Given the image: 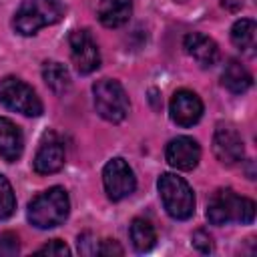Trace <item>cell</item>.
Segmentation results:
<instances>
[{
    "instance_id": "obj_25",
    "label": "cell",
    "mask_w": 257,
    "mask_h": 257,
    "mask_svg": "<svg viewBox=\"0 0 257 257\" xmlns=\"http://www.w3.org/2000/svg\"><path fill=\"white\" fill-rule=\"evenodd\" d=\"M98 253L100 255H122V247L114 241V239H104V241H100V245H98Z\"/></svg>"
},
{
    "instance_id": "obj_6",
    "label": "cell",
    "mask_w": 257,
    "mask_h": 257,
    "mask_svg": "<svg viewBox=\"0 0 257 257\" xmlns=\"http://www.w3.org/2000/svg\"><path fill=\"white\" fill-rule=\"evenodd\" d=\"M0 102L6 108L22 112L26 116L42 114V102L36 96L34 88L16 76H6L0 82Z\"/></svg>"
},
{
    "instance_id": "obj_2",
    "label": "cell",
    "mask_w": 257,
    "mask_h": 257,
    "mask_svg": "<svg viewBox=\"0 0 257 257\" xmlns=\"http://www.w3.org/2000/svg\"><path fill=\"white\" fill-rule=\"evenodd\" d=\"M207 219L213 225H249L255 219V203L247 197H239L233 189H219L207 203Z\"/></svg>"
},
{
    "instance_id": "obj_10",
    "label": "cell",
    "mask_w": 257,
    "mask_h": 257,
    "mask_svg": "<svg viewBox=\"0 0 257 257\" xmlns=\"http://www.w3.org/2000/svg\"><path fill=\"white\" fill-rule=\"evenodd\" d=\"M32 167L38 175H52L64 167V145L56 133H46L42 137Z\"/></svg>"
},
{
    "instance_id": "obj_8",
    "label": "cell",
    "mask_w": 257,
    "mask_h": 257,
    "mask_svg": "<svg viewBox=\"0 0 257 257\" xmlns=\"http://www.w3.org/2000/svg\"><path fill=\"white\" fill-rule=\"evenodd\" d=\"M70 56L80 74H90L100 66V52L88 30H72L68 36Z\"/></svg>"
},
{
    "instance_id": "obj_3",
    "label": "cell",
    "mask_w": 257,
    "mask_h": 257,
    "mask_svg": "<svg viewBox=\"0 0 257 257\" xmlns=\"http://www.w3.org/2000/svg\"><path fill=\"white\" fill-rule=\"evenodd\" d=\"M64 10L56 0H22L14 14L12 26L18 34L32 36L40 28L58 22Z\"/></svg>"
},
{
    "instance_id": "obj_13",
    "label": "cell",
    "mask_w": 257,
    "mask_h": 257,
    "mask_svg": "<svg viewBox=\"0 0 257 257\" xmlns=\"http://www.w3.org/2000/svg\"><path fill=\"white\" fill-rule=\"evenodd\" d=\"M183 48L203 68H209L219 60V46L215 44L213 38H209V36H205L201 32H189L183 38Z\"/></svg>"
},
{
    "instance_id": "obj_5",
    "label": "cell",
    "mask_w": 257,
    "mask_h": 257,
    "mask_svg": "<svg viewBox=\"0 0 257 257\" xmlns=\"http://www.w3.org/2000/svg\"><path fill=\"white\" fill-rule=\"evenodd\" d=\"M94 108L108 122H120L128 114V96L118 80L100 78L92 84Z\"/></svg>"
},
{
    "instance_id": "obj_15",
    "label": "cell",
    "mask_w": 257,
    "mask_h": 257,
    "mask_svg": "<svg viewBox=\"0 0 257 257\" xmlns=\"http://www.w3.org/2000/svg\"><path fill=\"white\" fill-rule=\"evenodd\" d=\"M96 14L106 28H118L133 14V0H98Z\"/></svg>"
},
{
    "instance_id": "obj_1",
    "label": "cell",
    "mask_w": 257,
    "mask_h": 257,
    "mask_svg": "<svg viewBox=\"0 0 257 257\" xmlns=\"http://www.w3.org/2000/svg\"><path fill=\"white\" fill-rule=\"evenodd\" d=\"M70 213V199L62 187H50L28 203L26 217L36 229H52L66 221Z\"/></svg>"
},
{
    "instance_id": "obj_21",
    "label": "cell",
    "mask_w": 257,
    "mask_h": 257,
    "mask_svg": "<svg viewBox=\"0 0 257 257\" xmlns=\"http://www.w3.org/2000/svg\"><path fill=\"white\" fill-rule=\"evenodd\" d=\"M18 249H20V245H18L16 233L4 231V233L0 235V255H2V257H12V255L18 253Z\"/></svg>"
},
{
    "instance_id": "obj_18",
    "label": "cell",
    "mask_w": 257,
    "mask_h": 257,
    "mask_svg": "<svg viewBox=\"0 0 257 257\" xmlns=\"http://www.w3.org/2000/svg\"><path fill=\"white\" fill-rule=\"evenodd\" d=\"M42 78L44 82L48 84V88L56 94H64L68 88H70V74H68V68L56 60H50V62H44L42 66Z\"/></svg>"
},
{
    "instance_id": "obj_23",
    "label": "cell",
    "mask_w": 257,
    "mask_h": 257,
    "mask_svg": "<svg viewBox=\"0 0 257 257\" xmlns=\"http://www.w3.org/2000/svg\"><path fill=\"white\" fill-rule=\"evenodd\" d=\"M36 253H40V255H58V257H66V255H70V249L64 245V241L52 239V241H48L46 245H42Z\"/></svg>"
},
{
    "instance_id": "obj_9",
    "label": "cell",
    "mask_w": 257,
    "mask_h": 257,
    "mask_svg": "<svg viewBox=\"0 0 257 257\" xmlns=\"http://www.w3.org/2000/svg\"><path fill=\"white\" fill-rule=\"evenodd\" d=\"M213 153L221 165H237L245 155L241 135L229 124H219L213 135Z\"/></svg>"
},
{
    "instance_id": "obj_22",
    "label": "cell",
    "mask_w": 257,
    "mask_h": 257,
    "mask_svg": "<svg viewBox=\"0 0 257 257\" xmlns=\"http://www.w3.org/2000/svg\"><path fill=\"white\" fill-rule=\"evenodd\" d=\"M78 253L80 255H96L98 253V241H96V237L92 235V233H82V235H78Z\"/></svg>"
},
{
    "instance_id": "obj_11",
    "label": "cell",
    "mask_w": 257,
    "mask_h": 257,
    "mask_svg": "<svg viewBox=\"0 0 257 257\" xmlns=\"http://www.w3.org/2000/svg\"><path fill=\"white\" fill-rule=\"evenodd\" d=\"M169 112H171L173 122L187 128V126L197 124L199 118L203 116V102L193 90L181 88L173 94L169 102Z\"/></svg>"
},
{
    "instance_id": "obj_19",
    "label": "cell",
    "mask_w": 257,
    "mask_h": 257,
    "mask_svg": "<svg viewBox=\"0 0 257 257\" xmlns=\"http://www.w3.org/2000/svg\"><path fill=\"white\" fill-rule=\"evenodd\" d=\"M131 241H133V247L139 253L151 251L155 247V241H157V233H155V227L151 225V221H147L143 217L133 219V223H131Z\"/></svg>"
},
{
    "instance_id": "obj_7",
    "label": "cell",
    "mask_w": 257,
    "mask_h": 257,
    "mask_svg": "<svg viewBox=\"0 0 257 257\" xmlns=\"http://www.w3.org/2000/svg\"><path fill=\"white\" fill-rule=\"evenodd\" d=\"M102 183H104V191L110 201H120L128 195H133V191L137 189L135 173L128 167V163L120 157H114L104 165Z\"/></svg>"
},
{
    "instance_id": "obj_4",
    "label": "cell",
    "mask_w": 257,
    "mask_h": 257,
    "mask_svg": "<svg viewBox=\"0 0 257 257\" xmlns=\"http://www.w3.org/2000/svg\"><path fill=\"white\" fill-rule=\"evenodd\" d=\"M157 187L163 207L173 219L185 221L195 213V195L183 177H177L173 173H163L159 177Z\"/></svg>"
},
{
    "instance_id": "obj_17",
    "label": "cell",
    "mask_w": 257,
    "mask_h": 257,
    "mask_svg": "<svg viewBox=\"0 0 257 257\" xmlns=\"http://www.w3.org/2000/svg\"><path fill=\"white\" fill-rule=\"evenodd\" d=\"M255 32H257L255 20H251V18H241V20H237V22L233 24V28H231V40H233V44H235L239 50H243V52H247V54H253V52H255Z\"/></svg>"
},
{
    "instance_id": "obj_24",
    "label": "cell",
    "mask_w": 257,
    "mask_h": 257,
    "mask_svg": "<svg viewBox=\"0 0 257 257\" xmlns=\"http://www.w3.org/2000/svg\"><path fill=\"white\" fill-rule=\"evenodd\" d=\"M193 247L197 249V251H201V253H213V239H211V235L207 233V231H203V229H199V231H195L193 233Z\"/></svg>"
},
{
    "instance_id": "obj_16",
    "label": "cell",
    "mask_w": 257,
    "mask_h": 257,
    "mask_svg": "<svg viewBox=\"0 0 257 257\" xmlns=\"http://www.w3.org/2000/svg\"><path fill=\"white\" fill-rule=\"evenodd\" d=\"M221 82H223V86H225L229 92H233V94H243L245 90L251 88L253 76L247 72V68H245L239 60L231 58V60L227 62L223 74H221Z\"/></svg>"
},
{
    "instance_id": "obj_20",
    "label": "cell",
    "mask_w": 257,
    "mask_h": 257,
    "mask_svg": "<svg viewBox=\"0 0 257 257\" xmlns=\"http://www.w3.org/2000/svg\"><path fill=\"white\" fill-rule=\"evenodd\" d=\"M16 209V197L10 181L0 175V219H8Z\"/></svg>"
},
{
    "instance_id": "obj_12",
    "label": "cell",
    "mask_w": 257,
    "mask_h": 257,
    "mask_svg": "<svg viewBox=\"0 0 257 257\" xmlns=\"http://www.w3.org/2000/svg\"><path fill=\"white\" fill-rule=\"evenodd\" d=\"M167 163L177 171H193L201 159V147L191 137H177L167 145Z\"/></svg>"
},
{
    "instance_id": "obj_14",
    "label": "cell",
    "mask_w": 257,
    "mask_h": 257,
    "mask_svg": "<svg viewBox=\"0 0 257 257\" xmlns=\"http://www.w3.org/2000/svg\"><path fill=\"white\" fill-rule=\"evenodd\" d=\"M24 151V137L20 128L6 116H0V157L6 163H14L20 159Z\"/></svg>"
},
{
    "instance_id": "obj_26",
    "label": "cell",
    "mask_w": 257,
    "mask_h": 257,
    "mask_svg": "<svg viewBox=\"0 0 257 257\" xmlns=\"http://www.w3.org/2000/svg\"><path fill=\"white\" fill-rule=\"evenodd\" d=\"M179 2H185V0H179Z\"/></svg>"
}]
</instances>
